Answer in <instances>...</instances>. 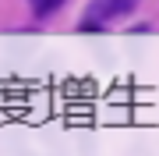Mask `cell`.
<instances>
[{
	"instance_id": "6da1fadb",
	"label": "cell",
	"mask_w": 159,
	"mask_h": 156,
	"mask_svg": "<svg viewBox=\"0 0 159 156\" xmlns=\"http://www.w3.org/2000/svg\"><path fill=\"white\" fill-rule=\"evenodd\" d=\"M134 7H138V0H89L85 18H81V32H99L102 25L131 14Z\"/></svg>"
},
{
	"instance_id": "7a4b0ae2",
	"label": "cell",
	"mask_w": 159,
	"mask_h": 156,
	"mask_svg": "<svg viewBox=\"0 0 159 156\" xmlns=\"http://www.w3.org/2000/svg\"><path fill=\"white\" fill-rule=\"evenodd\" d=\"M60 4H64V0H35V14L46 18V14H53V11H57Z\"/></svg>"
}]
</instances>
